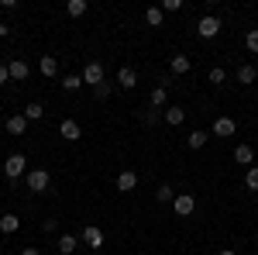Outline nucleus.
I'll use <instances>...</instances> for the list:
<instances>
[{"mask_svg": "<svg viewBox=\"0 0 258 255\" xmlns=\"http://www.w3.org/2000/svg\"><path fill=\"white\" fill-rule=\"evenodd\" d=\"M21 255H41V252H38V248H24Z\"/></svg>", "mask_w": 258, "mask_h": 255, "instance_id": "35", "label": "nucleus"}, {"mask_svg": "<svg viewBox=\"0 0 258 255\" xmlns=\"http://www.w3.org/2000/svg\"><path fill=\"white\" fill-rule=\"evenodd\" d=\"M135 186H138V173H131V169H124V173L117 176V190H120V193H131Z\"/></svg>", "mask_w": 258, "mask_h": 255, "instance_id": "8", "label": "nucleus"}, {"mask_svg": "<svg viewBox=\"0 0 258 255\" xmlns=\"http://www.w3.org/2000/svg\"><path fill=\"white\" fill-rule=\"evenodd\" d=\"M220 255H234V252H231V248H220Z\"/></svg>", "mask_w": 258, "mask_h": 255, "instance_id": "36", "label": "nucleus"}, {"mask_svg": "<svg viewBox=\"0 0 258 255\" xmlns=\"http://www.w3.org/2000/svg\"><path fill=\"white\" fill-rule=\"evenodd\" d=\"M162 118L169 121V124H172V128H179V124H182V121H186V111H182V107H169V111H165V114H162Z\"/></svg>", "mask_w": 258, "mask_h": 255, "instance_id": "17", "label": "nucleus"}, {"mask_svg": "<svg viewBox=\"0 0 258 255\" xmlns=\"http://www.w3.org/2000/svg\"><path fill=\"white\" fill-rule=\"evenodd\" d=\"M117 83L124 86V90H135V86H138V73H135L131 66H124V69L117 73Z\"/></svg>", "mask_w": 258, "mask_h": 255, "instance_id": "10", "label": "nucleus"}, {"mask_svg": "<svg viewBox=\"0 0 258 255\" xmlns=\"http://www.w3.org/2000/svg\"><path fill=\"white\" fill-rule=\"evenodd\" d=\"M93 93H97V100H107V97H110V83H97Z\"/></svg>", "mask_w": 258, "mask_h": 255, "instance_id": "29", "label": "nucleus"}, {"mask_svg": "<svg viewBox=\"0 0 258 255\" xmlns=\"http://www.w3.org/2000/svg\"><path fill=\"white\" fill-rule=\"evenodd\" d=\"M76 245H80V238H76V235H62L59 238V252L62 255H73V252H76Z\"/></svg>", "mask_w": 258, "mask_h": 255, "instance_id": "16", "label": "nucleus"}, {"mask_svg": "<svg viewBox=\"0 0 258 255\" xmlns=\"http://www.w3.org/2000/svg\"><path fill=\"white\" fill-rule=\"evenodd\" d=\"M38 69H41V76H55V73H59L55 56H41V59H38Z\"/></svg>", "mask_w": 258, "mask_h": 255, "instance_id": "15", "label": "nucleus"}, {"mask_svg": "<svg viewBox=\"0 0 258 255\" xmlns=\"http://www.w3.org/2000/svg\"><path fill=\"white\" fill-rule=\"evenodd\" d=\"M66 14H69V18H83V14H86V0H69V4H66Z\"/></svg>", "mask_w": 258, "mask_h": 255, "instance_id": "19", "label": "nucleus"}, {"mask_svg": "<svg viewBox=\"0 0 258 255\" xmlns=\"http://www.w3.org/2000/svg\"><path fill=\"white\" fill-rule=\"evenodd\" d=\"M24 128H28V118L24 114H11L7 118V135H24Z\"/></svg>", "mask_w": 258, "mask_h": 255, "instance_id": "13", "label": "nucleus"}, {"mask_svg": "<svg viewBox=\"0 0 258 255\" xmlns=\"http://www.w3.org/2000/svg\"><path fill=\"white\" fill-rule=\"evenodd\" d=\"M169 69H172L176 76H186V73L193 69V62H189V56H172V62H169Z\"/></svg>", "mask_w": 258, "mask_h": 255, "instance_id": "12", "label": "nucleus"}, {"mask_svg": "<svg viewBox=\"0 0 258 255\" xmlns=\"http://www.w3.org/2000/svg\"><path fill=\"white\" fill-rule=\"evenodd\" d=\"M159 111H155V107H148V111H145V114H141V121H145V124H148V128H152V124H159Z\"/></svg>", "mask_w": 258, "mask_h": 255, "instance_id": "28", "label": "nucleus"}, {"mask_svg": "<svg viewBox=\"0 0 258 255\" xmlns=\"http://www.w3.org/2000/svg\"><path fill=\"white\" fill-rule=\"evenodd\" d=\"M179 7H182V0H165L162 4V11H179Z\"/></svg>", "mask_w": 258, "mask_h": 255, "instance_id": "32", "label": "nucleus"}, {"mask_svg": "<svg viewBox=\"0 0 258 255\" xmlns=\"http://www.w3.org/2000/svg\"><path fill=\"white\" fill-rule=\"evenodd\" d=\"M48 183H52L48 169H31V173H28V186H31L35 193H45V190H48Z\"/></svg>", "mask_w": 258, "mask_h": 255, "instance_id": "2", "label": "nucleus"}, {"mask_svg": "<svg viewBox=\"0 0 258 255\" xmlns=\"http://www.w3.org/2000/svg\"><path fill=\"white\" fill-rule=\"evenodd\" d=\"M59 131H62V138H66V141H76V138L83 135V131H80V124H76L73 118H66V121H62V124H59Z\"/></svg>", "mask_w": 258, "mask_h": 255, "instance_id": "11", "label": "nucleus"}, {"mask_svg": "<svg viewBox=\"0 0 258 255\" xmlns=\"http://www.w3.org/2000/svg\"><path fill=\"white\" fill-rule=\"evenodd\" d=\"M18 228H21V221L14 214H4V217H0V231H4V235H14Z\"/></svg>", "mask_w": 258, "mask_h": 255, "instance_id": "18", "label": "nucleus"}, {"mask_svg": "<svg viewBox=\"0 0 258 255\" xmlns=\"http://www.w3.org/2000/svg\"><path fill=\"white\" fill-rule=\"evenodd\" d=\"M162 14H165L162 7H148V11H145V21H148L152 28H159V24H162Z\"/></svg>", "mask_w": 258, "mask_h": 255, "instance_id": "22", "label": "nucleus"}, {"mask_svg": "<svg viewBox=\"0 0 258 255\" xmlns=\"http://www.w3.org/2000/svg\"><path fill=\"white\" fill-rule=\"evenodd\" d=\"M172 203H176V214L179 217H189L193 211H197V200H193L189 193H176V200H172Z\"/></svg>", "mask_w": 258, "mask_h": 255, "instance_id": "5", "label": "nucleus"}, {"mask_svg": "<svg viewBox=\"0 0 258 255\" xmlns=\"http://www.w3.org/2000/svg\"><path fill=\"white\" fill-rule=\"evenodd\" d=\"M66 90H80L83 86V76H66V83H62Z\"/></svg>", "mask_w": 258, "mask_h": 255, "instance_id": "31", "label": "nucleus"}, {"mask_svg": "<svg viewBox=\"0 0 258 255\" xmlns=\"http://www.w3.org/2000/svg\"><path fill=\"white\" fill-rule=\"evenodd\" d=\"M197 35H200V38H217V35H220V21L210 18V14H207V18H200Z\"/></svg>", "mask_w": 258, "mask_h": 255, "instance_id": "3", "label": "nucleus"}, {"mask_svg": "<svg viewBox=\"0 0 258 255\" xmlns=\"http://www.w3.org/2000/svg\"><path fill=\"white\" fill-rule=\"evenodd\" d=\"M41 114H45L41 104H28V107H24V118H28V121H41Z\"/></svg>", "mask_w": 258, "mask_h": 255, "instance_id": "23", "label": "nucleus"}, {"mask_svg": "<svg viewBox=\"0 0 258 255\" xmlns=\"http://www.w3.org/2000/svg\"><path fill=\"white\" fill-rule=\"evenodd\" d=\"M7 31H11V28H7V24L0 21V38H7Z\"/></svg>", "mask_w": 258, "mask_h": 255, "instance_id": "34", "label": "nucleus"}, {"mask_svg": "<svg viewBox=\"0 0 258 255\" xmlns=\"http://www.w3.org/2000/svg\"><path fill=\"white\" fill-rule=\"evenodd\" d=\"M244 45H248V52H255V56H258V28H251V31L244 35Z\"/></svg>", "mask_w": 258, "mask_h": 255, "instance_id": "26", "label": "nucleus"}, {"mask_svg": "<svg viewBox=\"0 0 258 255\" xmlns=\"http://www.w3.org/2000/svg\"><path fill=\"white\" fill-rule=\"evenodd\" d=\"M83 83H90V86L103 83V62H86V69H83Z\"/></svg>", "mask_w": 258, "mask_h": 255, "instance_id": "4", "label": "nucleus"}, {"mask_svg": "<svg viewBox=\"0 0 258 255\" xmlns=\"http://www.w3.org/2000/svg\"><path fill=\"white\" fill-rule=\"evenodd\" d=\"M234 131H238L234 118H217V121H214V135H220V138H231Z\"/></svg>", "mask_w": 258, "mask_h": 255, "instance_id": "7", "label": "nucleus"}, {"mask_svg": "<svg viewBox=\"0 0 258 255\" xmlns=\"http://www.w3.org/2000/svg\"><path fill=\"white\" fill-rule=\"evenodd\" d=\"M7 79H11V73H7V66H4V62H0V86H4V83H7Z\"/></svg>", "mask_w": 258, "mask_h": 255, "instance_id": "33", "label": "nucleus"}, {"mask_svg": "<svg viewBox=\"0 0 258 255\" xmlns=\"http://www.w3.org/2000/svg\"><path fill=\"white\" fill-rule=\"evenodd\" d=\"M165 97H169V93H165V86H155V90H152V107H162Z\"/></svg>", "mask_w": 258, "mask_h": 255, "instance_id": "27", "label": "nucleus"}, {"mask_svg": "<svg viewBox=\"0 0 258 255\" xmlns=\"http://www.w3.org/2000/svg\"><path fill=\"white\" fill-rule=\"evenodd\" d=\"M203 141H207V135H203V131H193V135L186 138V145H189L193 152H197V148H203Z\"/></svg>", "mask_w": 258, "mask_h": 255, "instance_id": "24", "label": "nucleus"}, {"mask_svg": "<svg viewBox=\"0 0 258 255\" xmlns=\"http://www.w3.org/2000/svg\"><path fill=\"white\" fill-rule=\"evenodd\" d=\"M155 200H162V203H172V200H176V190H172L169 183H162L159 190H155Z\"/></svg>", "mask_w": 258, "mask_h": 255, "instance_id": "20", "label": "nucleus"}, {"mask_svg": "<svg viewBox=\"0 0 258 255\" xmlns=\"http://www.w3.org/2000/svg\"><path fill=\"white\" fill-rule=\"evenodd\" d=\"M210 83H224V79H227V73H224V69H220V66H214V69H210Z\"/></svg>", "mask_w": 258, "mask_h": 255, "instance_id": "30", "label": "nucleus"}, {"mask_svg": "<svg viewBox=\"0 0 258 255\" xmlns=\"http://www.w3.org/2000/svg\"><path fill=\"white\" fill-rule=\"evenodd\" d=\"M83 241H86L90 248H100V245H103V231H100L97 224H86V228H83Z\"/></svg>", "mask_w": 258, "mask_h": 255, "instance_id": "6", "label": "nucleus"}, {"mask_svg": "<svg viewBox=\"0 0 258 255\" xmlns=\"http://www.w3.org/2000/svg\"><path fill=\"white\" fill-rule=\"evenodd\" d=\"M7 73H11V79H28L31 69H28V62H24V59H11V62H7Z\"/></svg>", "mask_w": 258, "mask_h": 255, "instance_id": "9", "label": "nucleus"}, {"mask_svg": "<svg viewBox=\"0 0 258 255\" xmlns=\"http://www.w3.org/2000/svg\"><path fill=\"white\" fill-rule=\"evenodd\" d=\"M244 186H248V190H258V166H251V169L244 173Z\"/></svg>", "mask_w": 258, "mask_h": 255, "instance_id": "25", "label": "nucleus"}, {"mask_svg": "<svg viewBox=\"0 0 258 255\" xmlns=\"http://www.w3.org/2000/svg\"><path fill=\"white\" fill-rule=\"evenodd\" d=\"M24 169H28V159L21 156V152H14V156L4 162V173H7V179H18V176H24Z\"/></svg>", "mask_w": 258, "mask_h": 255, "instance_id": "1", "label": "nucleus"}, {"mask_svg": "<svg viewBox=\"0 0 258 255\" xmlns=\"http://www.w3.org/2000/svg\"><path fill=\"white\" fill-rule=\"evenodd\" d=\"M255 79H258L255 66H241V69H238V83H255Z\"/></svg>", "mask_w": 258, "mask_h": 255, "instance_id": "21", "label": "nucleus"}, {"mask_svg": "<svg viewBox=\"0 0 258 255\" xmlns=\"http://www.w3.org/2000/svg\"><path fill=\"white\" fill-rule=\"evenodd\" d=\"M234 162L251 169V162H255V152H251V145H238V148H234Z\"/></svg>", "mask_w": 258, "mask_h": 255, "instance_id": "14", "label": "nucleus"}]
</instances>
